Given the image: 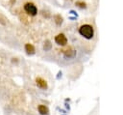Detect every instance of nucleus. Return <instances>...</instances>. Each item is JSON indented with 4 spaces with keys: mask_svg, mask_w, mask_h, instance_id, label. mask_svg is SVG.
<instances>
[{
    "mask_svg": "<svg viewBox=\"0 0 123 115\" xmlns=\"http://www.w3.org/2000/svg\"><path fill=\"white\" fill-rule=\"evenodd\" d=\"M55 42L59 45H65L67 43V38L64 36V34L61 33L55 37Z\"/></svg>",
    "mask_w": 123,
    "mask_h": 115,
    "instance_id": "7ed1b4c3",
    "label": "nucleus"
},
{
    "mask_svg": "<svg viewBox=\"0 0 123 115\" xmlns=\"http://www.w3.org/2000/svg\"><path fill=\"white\" fill-rule=\"evenodd\" d=\"M51 47H52L51 43H50L49 41H46V42H45V43H44V45H43V49H44L45 51H48V50H50V49H51Z\"/></svg>",
    "mask_w": 123,
    "mask_h": 115,
    "instance_id": "1a4fd4ad",
    "label": "nucleus"
},
{
    "mask_svg": "<svg viewBox=\"0 0 123 115\" xmlns=\"http://www.w3.org/2000/svg\"><path fill=\"white\" fill-rule=\"evenodd\" d=\"M37 110H38V112H39L40 115H46L49 112L48 107L46 105H44V104H39L37 106Z\"/></svg>",
    "mask_w": 123,
    "mask_h": 115,
    "instance_id": "423d86ee",
    "label": "nucleus"
},
{
    "mask_svg": "<svg viewBox=\"0 0 123 115\" xmlns=\"http://www.w3.org/2000/svg\"><path fill=\"white\" fill-rule=\"evenodd\" d=\"M63 55L65 58H73L75 55H76V51L71 49V48H68L66 49L64 52H63Z\"/></svg>",
    "mask_w": 123,
    "mask_h": 115,
    "instance_id": "0eeeda50",
    "label": "nucleus"
},
{
    "mask_svg": "<svg viewBox=\"0 0 123 115\" xmlns=\"http://www.w3.org/2000/svg\"><path fill=\"white\" fill-rule=\"evenodd\" d=\"M54 19H55V22H56V24H57L58 26H60V25L62 23V17L60 14H56V15L54 16Z\"/></svg>",
    "mask_w": 123,
    "mask_h": 115,
    "instance_id": "6e6552de",
    "label": "nucleus"
},
{
    "mask_svg": "<svg viewBox=\"0 0 123 115\" xmlns=\"http://www.w3.org/2000/svg\"><path fill=\"white\" fill-rule=\"evenodd\" d=\"M36 83H37V87L40 88V89H46L47 88V82H46V80H44L41 77H37L36 78Z\"/></svg>",
    "mask_w": 123,
    "mask_h": 115,
    "instance_id": "20e7f679",
    "label": "nucleus"
},
{
    "mask_svg": "<svg viewBox=\"0 0 123 115\" xmlns=\"http://www.w3.org/2000/svg\"><path fill=\"white\" fill-rule=\"evenodd\" d=\"M79 34L81 36H83L84 38L89 40L93 37L94 35V30L93 27L90 24H83L80 28H79Z\"/></svg>",
    "mask_w": 123,
    "mask_h": 115,
    "instance_id": "f257e3e1",
    "label": "nucleus"
},
{
    "mask_svg": "<svg viewBox=\"0 0 123 115\" xmlns=\"http://www.w3.org/2000/svg\"><path fill=\"white\" fill-rule=\"evenodd\" d=\"M76 6H77V7H79V8H81V9H84V8H86V3H85V2H83V1H77V2H76Z\"/></svg>",
    "mask_w": 123,
    "mask_h": 115,
    "instance_id": "9d476101",
    "label": "nucleus"
},
{
    "mask_svg": "<svg viewBox=\"0 0 123 115\" xmlns=\"http://www.w3.org/2000/svg\"><path fill=\"white\" fill-rule=\"evenodd\" d=\"M25 51H26L27 54L33 55V54H35L36 49H35V46H34L33 44H31V43H26V44H25Z\"/></svg>",
    "mask_w": 123,
    "mask_h": 115,
    "instance_id": "39448f33",
    "label": "nucleus"
},
{
    "mask_svg": "<svg viewBox=\"0 0 123 115\" xmlns=\"http://www.w3.org/2000/svg\"><path fill=\"white\" fill-rule=\"evenodd\" d=\"M23 9H24V11H25L29 15H31V16H35V15H37V8L36 5H35L34 3H32V2H27V3H25L24 6H23Z\"/></svg>",
    "mask_w": 123,
    "mask_h": 115,
    "instance_id": "f03ea898",
    "label": "nucleus"
}]
</instances>
